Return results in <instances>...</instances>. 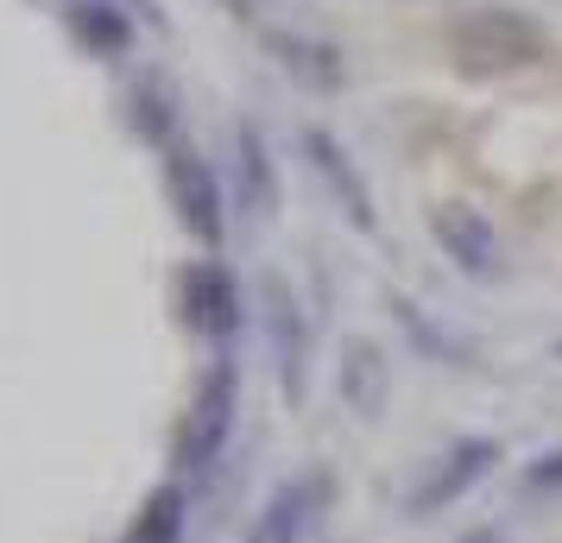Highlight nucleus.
Returning a JSON list of instances; mask_svg holds the SVG:
<instances>
[{
  "label": "nucleus",
  "instance_id": "6e6552de",
  "mask_svg": "<svg viewBox=\"0 0 562 543\" xmlns=\"http://www.w3.org/2000/svg\"><path fill=\"white\" fill-rule=\"evenodd\" d=\"M297 146H304V165L316 171V183L329 190V203L341 208V222L360 234L380 228V208H373V190H367V178L355 171V158H348V146L335 139L329 127H304L297 133Z\"/></svg>",
  "mask_w": 562,
  "mask_h": 543
},
{
  "label": "nucleus",
  "instance_id": "423d86ee",
  "mask_svg": "<svg viewBox=\"0 0 562 543\" xmlns=\"http://www.w3.org/2000/svg\"><path fill=\"white\" fill-rule=\"evenodd\" d=\"M259 323H266V341H272V366H279V392L284 405H304L310 386V323L297 291L284 285L279 272L259 279Z\"/></svg>",
  "mask_w": 562,
  "mask_h": 543
},
{
  "label": "nucleus",
  "instance_id": "4468645a",
  "mask_svg": "<svg viewBox=\"0 0 562 543\" xmlns=\"http://www.w3.org/2000/svg\"><path fill=\"white\" fill-rule=\"evenodd\" d=\"M70 32H77L89 57H127L133 52V13L114 0H70Z\"/></svg>",
  "mask_w": 562,
  "mask_h": 543
},
{
  "label": "nucleus",
  "instance_id": "6ab92c4d",
  "mask_svg": "<svg viewBox=\"0 0 562 543\" xmlns=\"http://www.w3.org/2000/svg\"><path fill=\"white\" fill-rule=\"evenodd\" d=\"M461 543H512V538H499V531H474V538H461Z\"/></svg>",
  "mask_w": 562,
  "mask_h": 543
},
{
  "label": "nucleus",
  "instance_id": "0eeeda50",
  "mask_svg": "<svg viewBox=\"0 0 562 543\" xmlns=\"http://www.w3.org/2000/svg\"><path fill=\"white\" fill-rule=\"evenodd\" d=\"M329 499H335V474L329 467H304V474H291V480L266 493V506L254 512L240 543H304L316 531V518L329 512Z\"/></svg>",
  "mask_w": 562,
  "mask_h": 543
},
{
  "label": "nucleus",
  "instance_id": "f03ea898",
  "mask_svg": "<svg viewBox=\"0 0 562 543\" xmlns=\"http://www.w3.org/2000/svg\"><path fill=\"white\" fill-rule=\"evenodd\" d=\"M234 423H240V361L228 348L203 366V380L190 392V411H183L178 437H171V467L178 474H209L228 449Z\"/></svg>",
  "mask_w": 562,
  "mask_h": 543
},
{
  "label": "nucleus",
  "instance_id": "f8f14e48",
  "mask_svg": "<svg viewBox=\"0 0 562 543\" xmlns=\"http://www.w3.org/2000/svg\"><path fill=\"white\" fill-rule=\"evenodd\" d=\"M183 531H190V493H183V480H165L139 499L133 524L114 543H183Z\"/></svg>",
  "mask_w": 562,
  "mask_h": 543
},
{
  "label": "nucleus",
  "instance_id": "2eb2a0df",
  "mask_svg": "<svg viewBox=\"0 0 562 543\" xmlns=\"http://www.w3.org/2000/svg\"><path fill=\"white\" fill-rule=\"evenodd\" d=\"M392 316H398V329L417 341V354L424 361H442V366H474V348L456 336V329H442L424 304H411V297H392Z\"/></svg>",
  "mask_w": 562,
  "mask_h": 543
},
{
  "label": "nucleus",
  "instance_id": "20e7f679",
  "mask_svg": "<svg viewBox=\"0 0 562 543\" xmlns=\"http://www.w3.org/2000/svg\"><path fill=\"white\" fill-rule=\"evenodd\" d=\"M178 310H183V329L190 336L228 348L240 336V323H247V291H240V279H234L222 259H190L178 272Z\"/></svg>",
  "mask_w": 562,
  "mask_h": 543
},
{
  "label": "nucleus",
  "instance_id": "1a4fd4ad",
  "mask_svg": "<svg viewBox=\"0 0 562 543\" xmlns=\"http://www.w3.org/2000/svg\"><path fill=\"white\" fill-rule=\"evenodd\" d=\"M430 234H436V247H442V259H456V272H468V279L493 285V279L506 272V247H499V228L486 222L481 208H468V203L430 208Z\"/></svg>",
  "mask_w": 562,
  "mask_h": 543
},
{
  "label": "nucleus",
  "instance_id": "a211bd4d",
  "mask_svg": "<svg viewBox=\"0 0 562 543\" xmlns=\"http://www.w3.org/2000/svg\"><path fill=\"white\" fill-rule=\"evenodd\" d=\"M127 13H139L146 26H165V7H158V0H127Z\"/></svg>",
  "mask_w": 562,
  "mask_h": 543
},
{
  "label": "nucleus",
  "instance_id": "9d476101",
  "mask_svg": "<svg viewBox=\"0 0 562 543\" xmlns=\"http://www.w3.org/2000/svg\"><path fill=\"white\" fill-rule=\"evenodd\" d=\"M234 190H240V208L254 222H272L279 215V165H272V146L254 121L234 127Z\"/></svg>",
  "mask_w": 562,
  "mask_h": 543
},
{
  "label": "nucleus",
  "instance_id": "9b49d317",
  "mask_svg": "<svg viewBox=\"0 0 562 543\" xmlns=\"http://www.w3.org/2000/svg\"><path fill=\"white\" fill-rule=\"evenodd\" d=\"M385 398H392V361H385V348L367 336L341 341V405L373 423L385 411Z\"/></svg>",
  "mask_w": 562,
  "mask_h": 543
},
{
  "label": "nucleus",
  "instance_id": "7ed1b4c3",
  "mask_svg": "<svg viewBox=\"0 0 562 543\" xmlns=\"http://www.w3.org/2000/svg\"><path fill=\"white\" fill-rule=\"evenodd\" d=\"M165 196L178 208V222L190 240H203L209 253L222 247V234H228V196H222V178H215V165H209L196 146H165Z\"/></svg>",
  "mask_w": 562,
  "mask_h": 543
},
{
  "label": "nucleus",
  "instance_id": "f257e3e1",
  "mask_svg": "<svg viewBox=\"0 0 562 543\" xmlns=\"http://www.w3.org/2000/svg\"><path fill=\"white\" fill-rule=\"evenodd\" d=\"M449 52L468 77H506L550 57V32L525 7H468L449 26Z\"/></svg>",
  "mask_w": 562,
  "mask_h": 543
},
{
  "label": "nucleus",
  "instance_id": "aec40b11",
  "mask_svg": "<svg viewBox=\"0 0 562 543\" xmlns=\"http://www.w3.org/2000/svg\"><path fill=\"white\" fill-rule=\"evenodd\" d=\"M557 354H562V348H557Z\"/></svg>",
  "mask_w": 562,
  "mask_h": 543
},
{
  "label": "nucleus",
  "instance_id": "f3484780",
  "mask_svg": "<svg viewBox=\"0 0 562 543\" xmlns=\"http://www.w3.org/2000/svg\"><path fill=\"white\" fill-rule=\"evenodd\" d=\"M518 493H525V499H557L562 493V449H543V455L518 474Z\"/></svg>",
  "mask_w": 562,
  "mask_h": 543
},
{
  "label": "nucleus",
  "instance_id": "ddd939ff",
  "mask_svg": "<svg viewBox=\"0 0 562 543\" xmlns=\"http://www.w3.org/2000/svg\"><path fill=\"white\" fill-rule=\"evenodd\" d=\"M127 127L146 139V146H178V89L165 77H139L127 89Z\"/></svg>",
  "mask_w": 562,
  "mask_h": 543
},
{
  "label": "nucleus",
  "instance_id": "39448f33",
  "mask_svg": "<svg viewBox=\"0 0 562 543\" xmlns=\"http://www.w3.org/2000/svg\"><path fill=\"white\" fill-rule=\"evenodd\" d=\"M493 467H499V442H493V437H461V442H449V449H442L436 462H424V474L411 480L405 518H436V512H449L456 499H468V493L481 487Z\"/></svg>",
  "mask_w": 562,
  "mask_h": 543
},
{
  "label": "nucleus",
  "instance_id": "dca6fc26",
  "mask_svg": "<svg viewBox=\"0 0 562 543\" xmlns=\"http://www.w3.org/2000/svg\"><path fill=\"white\" fill-rule=\"evenodd\" d=\"M266 45H272L284 70H291L297 82H310V89H335V82H341V52H335V45H323V38H297V32H266Z\"/></svg>",
  "mask_w": 562,
  "mask_h": 543
}]
</instances>
